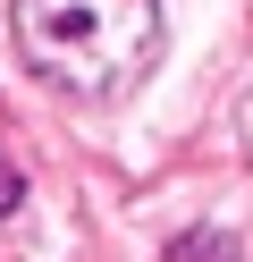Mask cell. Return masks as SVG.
Instances as JSON below:
<instances>
[{"label": "cell", "mask_w": 253, "mask_h": 262, "mask_svg": "<svg viewBox=\"0 0 253 262\" xmlns=\"http://www.w3.org/2000/svg\"><path fill=\"white\" fill-rule=\"evenodd\" d=\"M17 51L34 59V76L84 102H110L160 51V9L152 0H9Z\"/></svg>", "instance_id": "obj_1"}, {"label": "cell", "mask_w": 253, "mask_h": 262, "mask_svg": "<svg viewBox=\"0 0 253 262\" xmlns=\"http://www.w3.org/2000/svg\"><path fill=\"white\" fill-rule=\"evenodd\" d=\"M177 262H228V237H186Z\"/></svg>", "instance_id": "obj_2"}, {"label": "cell", "mask_w": 253, "mask_h": 262, "mask_svg": "<svg viewBox=\"0 0 253 262\" xmlns=\"http://www.w3.org/2000/svg\"><path fill=\"white\" fill-rule=\"evenodd\" d=\"M17 194H26V186H17V169H9V161H0V220H9V211H17Z\"/></svg>", "instance_id": "obj_3"}]
</instances>
